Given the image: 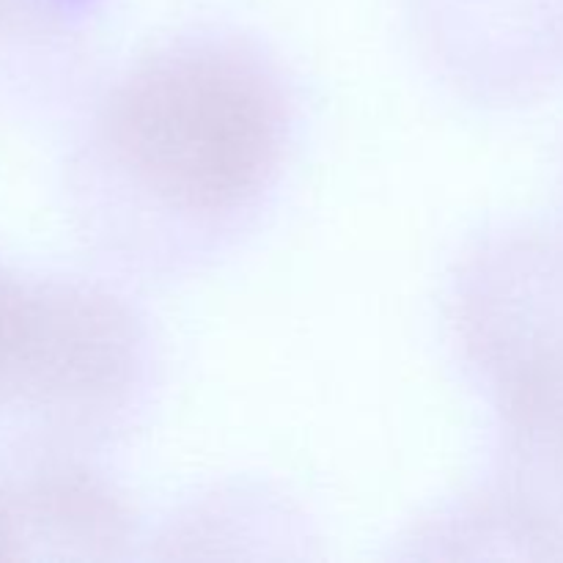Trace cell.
<instances>
[{
	"label": "cell",
	"instance_id": "6da1fadb",
	"mask_svg": "<svg viewBox=\"0 0 563 563\" xmlns=\"http://www.w3.org/2000/svg\"><path fill=\"white\" fill-rule=\"evenodd\" d=\"M289 130L278 66L223 31L148 49L99 113V143L121 179L163 212L198 223L256 207L278 179Z\"/></svg>",
	"mask_w": 563,
	"mask_h": 563
},
{
	"label": "cell",
	"instance_id": "7a4b0ae2",
	"mask_svg": "<svg viewBox=\"0 0 563 563\" xmlns=\"http://www.w3.org/2000/svg\"><path fill=\"white\" fill-rule=\"evenodd\" d=\"M141 377V324L119 297L0 267V407L102 427L132 405Z\"/></svg>",
	"mask_w": 563,
	"mask_h": 563
},
{
	"label": "cell",
	"instance_id": "3957f363",
	"mask_svg": "<svg viewBox=\"0 0 563 563\" xmlns=\"http://www.w3.org/2000/svg\"><path fill=\"white\" fill-rule=\"evenodd\" d=\"M467 346L493 377L506 416L563 399V247L517 236L473 275Z\"/></svg>",
	"mask_w": 563,
	"mask_h": 563
},
{
	"label": "cell",
	"instance_id": "277c9868",
	"mask_svg": "<svg viewBox=\"0 0 563 563\" xmlns=\"http://www.w3.org/2000/svg\"><path fill=\"white\" fill-rule=\"evenodd\" d=\"M506 522L528 544L563 555V399L506 416Z\"/></svg>",
	"mask_w": 563,
	"mask_h": 563
},
{
	"label": "cell",
	"instance_id": "5b68a950",
	"mask_svg": "<svg viewBox=\"0 0 563 563\" xmlns=\"http://www.w3.org/2000/svg\"><path fill=\"white\" fill-rule=\"evenodd\" d=\"M20 553V531L11 511L0 506V559H14Z\"/></svg>",
	"mask_w": 563,
	"mask_h": 563
},
{
	"label": "cell",
	"instance_id": "8992f818",
	"mask_svg": "<svg viewBox=\"0 0 563 563\" xmlns=\"http://www.w3.org/2000/svg\"><path fill=\"white\" fill-rule=\"evenodd\" d=\"M31 0H0V14H11V11H20L22 5H27Z\"/></svg>",
	"mask_w": 563,
	"mask_h": 563
}]
</instances>
